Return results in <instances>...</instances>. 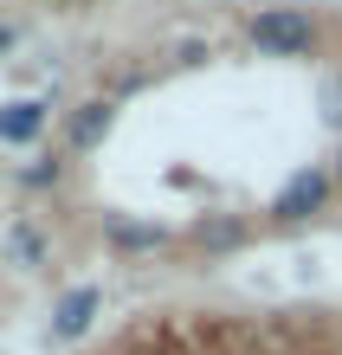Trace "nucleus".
<instances>
[{"instance_id":"obj_1","label":"nucleus","mask_w":342,"mask_h":355,"mask_svg":"<svg viewBox=\"0 0 342 355\" xmlns=\"http://www.w3.org/2000/svg\"><path fill=\"white\" fill-rule=\"evenodd\" d=\"M246 39L265 58H304L316 46V26H310L304 7H259V13L246 19Z\"/></svg>"},{"instance_id":"obj_2","label":"nucleus","mask_w":342,"mask_h":355,"mask_svg":"<svg viewBox=\"0 0 342 355\" xmlns=\"http://www.w3.org/2000/svg\"><path fill=\"white\" fill-rule=\"evenodd\" d=\"M323 207H330V175H323V168H297L284 187H277L271 214H277V220H316Z\"/></svg>"},{"instance_id":"obj_3","label":"nucleus","mask_w":342,"mask_h":355,"mask_svg":"<svg viewBox=\"0 0 342 355\" xmlns=\"http://www.w3.org/2000/svg\"><path fill=\"white\" fill-rule=\"evenodd\" d=\"M97 284H78V291H65V297H58V310H52V336H84V329H91V317H97Z\"/></svg>"},{"instance_id":"obj_4","label":"nucleus","mask_w":342,"mask_h":355,"mask_svg":"<svg viewBox=\"0 0 342 355\" xmlns=\"http://www.w3.org/2000/svg\"><path fill=\"white\" fill-rule=\"evenodd\" d=\"M39 130H46V103H33V97L0 103V142H33Z\"/></svg>"},{"instance_id":"obj_5","label":"nucleus","mask_w":342,"mask_h":355,"mask_svg":"<svg viewBox=\"0 0 342 355\" xmlns=\"http://www.w3.org/2000/svg\"><path fill=\"white\" fill-rule=\"evenodd\" d=\"M110 123H117V103L97 97V103H78V116H71L65 136H71V149H97V142L110 136Z\"/></svg>"},{"instance_id":"obj_6","label":"nucleus","mask_w":342,"mask_h":355,"mask_svg":"<svg viewBox=\"0 0 342 355\" xmlns=\"http://www.w3.org/2000/svg\"><path fill=\"white\" fill-rule=\"evenodd\" d=\"M110 245H123V252H155V245H168V226H148V220H110Z\"/></svg>"},{"instance_id":"obj_7","label":"nucleus","mask_w":342,"mask_h":355,"mask_svg":"<svg viewBox=\"0 0 342 355\" xmlns=\"http://www.w3.org/2000/svg\"><path fill=\"white\" fill-rule=\"evenodd\" d=\"M200 239H207V245H239V239H246V226H239V220H207V226H200Z\"/></svg>"},{"instance_id":"obj_8","label":"nucleus","mask_w":342,"mask_h":355,"mask_svg":"<svg viewBox=\"0 0 342 355\" xmlns=\"http://www.w3.org/2000/svg\"><path fill=\"white\" fill-rule=\"evenodd\" d=\"M39 252H46V239H39L33 226H13V259H26V265H39Z\"/></svg>"},{"instance_id":"obj_9","label":"nucleus","mask_w":342,"mask_h":355,"mask_svg":"<svg viewBox=\"0 0 342 355\" xmlns=\"http://www.w3.org/2000/svg\"><path fill=\"white\" fill-rule=\"evenodd\" d=\"M58 181V162H39V168H26V187H52Z\"/></svg>"},{"instance_id":"obj_10","label":"nucleus","mask_w":342,"mask_h":355,"mask_svg":"<svg viewBox=\"0 0 342 355\" xmlns=\"http://www.w3.org/2000/svg\"><path fill=\"white\" fill-rule=\"evenodd\" d=\"M336 181H342V149H336Z\"/></svg>"},{"instance_id":"obj_11","label":"nucleus","mask_w":342,"mask_h":355,"mask_svg":"<svg viewBox=\"0 0 342 355\" xmlns=\"http://www.w3.org/2000/svg\"><path fill=\"white\" fill-rule=\"evenodd\" d=\"M7 39H13V33H7V26H0V46H7Z\"/></svg>"}]
</instances>
